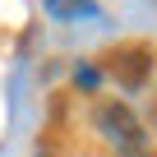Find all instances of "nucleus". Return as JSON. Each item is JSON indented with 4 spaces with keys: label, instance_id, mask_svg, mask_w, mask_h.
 I'll list each match as a JSON object with an SVG mask.
<instances>
[{
    "label": "nucleus",
    "instance_id": "obj_4",
    "mask_svg": "<svg viewBox=\"0 0 157 157\" xmlns=\"http://www.w3.org/2000/svg\"><path fill=\"white\" fill-rule=\"evenodd\" d=\"M74 78H78V83H83V88H97V69H88V65H83V69H78Z\"/></svg>",
    "mask_w": 157,
    "mask_h": 157
},
{
    "label": "nucleus",
    "instance_id": "obj_2",
    "mask_svg": "<svg viewBox=\"0 0 157 157\" xmlns=\"http://www.w3.org/2000/svg\"><path fill=\"white\" fill-rule=\"evenodd\" d=\"M106 69H111V78L120 88H143V78L152 69V56L143 46H120L116 56H106Z\"/></svg>",
    "mask_w": 157,
    "mask_h": 157
},
{
    "label": "nucleus",
    "instance_id": "obj_1",
    "mask_svg": "<svg viewBox=\"0 0 157 157\" xmlns=\"http://www.w3.org/2000/svg\"><path fill=\"white\" fill-rule=\"evenodd\" d=\"M93 120H97V134H102L120 157H143V152H148V134H143L139 116H134L125 102H102Z\"/></svg>",
    "mask_w": 157,
    "mask_h": 157
},
{
    "label": "nucleus",
    "instance_id": "obj_3",
    "mask_svg": "<svg viewBox=\"0 0 157 157\" xmlns=\"http://www.w3.org/2000/svg\"><path fill=\"white\" fill-rule=\"evenodd\" d=\"M42 10L51 19H60V23H69V19H97L102 14L97 0H42Z\"/></svg>",
    "mask_w": 157,
    "mask_h": 157
}]
</instances>
